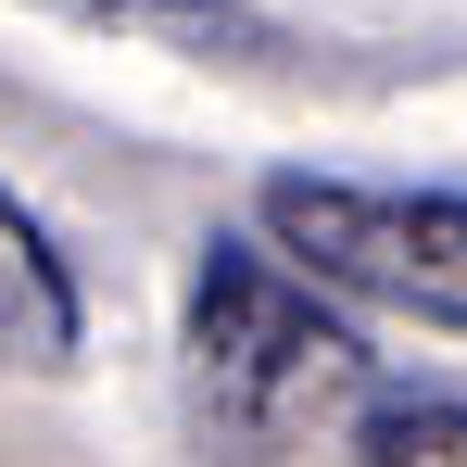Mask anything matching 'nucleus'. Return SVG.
<instances>
[{"instance_id": "2", "label": "nucleus", "mask_w": 467, "mask_h": 467, "mask_svg": "<svg viewBox=\"0 0 467 467\" xmlns=\"http://www.w3.org/2000/svg\"><path fill=\"white\" fill-rule=\"evenodd\" d=\"M265 240L367 304L467 328V190H367V177H265Z\"/></svg>"}, {"instance_id": "1", "label": "nucleus", "mask_w": 467, "mask_h": 467, "mask_svg": "<svg viewBox=\"0 0 467 467\" xmlns=\"http://www.w3.org/2000/svg\"><path fill=\"white\" fill-rule=\"evenodd\" d=\"M190 367L228 442H291L341 391H367V341L316 304V278L265 240H202L190 265Z\"/></svg>"}, {"instance_id": "3", "label": "nucleus", "mask_w": 467, "mask_h": 467, "mask_svg": "<svg viewBox=\"0 0 467 467\" xmlns=\"http://www.w3.org/2000/svg\"><path fill=\"white\" fill-rule=\"evenodd\" d=\"M0 354H26V367H64L77 354V278H64L51 228L13 190H0Z\"/></svg>"}, {"instance_id": "4", "label": "nucleus", "mask_w": 467, "mask_h": 467, "mask_svg": "<svg viewBox=\"0 0 467 467\" xmlns=\"http://www.w3.org/2000/svg\"><path fill=\"white\" fill-rule=\"evenodd\" d=\"M354 455L367 467H467V391H367Z\"/></svg>"}, {"instance_id": "5", "label": "nucleus", "mask_w": 467, "mask_h": 467, "mask_svg": "<svg viewBox=\"0 0 467 467\" xmlns=\"http://www.w3.org/2000/svg\"><path fill=\"white\" fill-rule=\"evenodd\" d=\"M51 13L127 26V38H177V51H278V26L240 13V0H51Z\"/></svg>"}]
</instances>
